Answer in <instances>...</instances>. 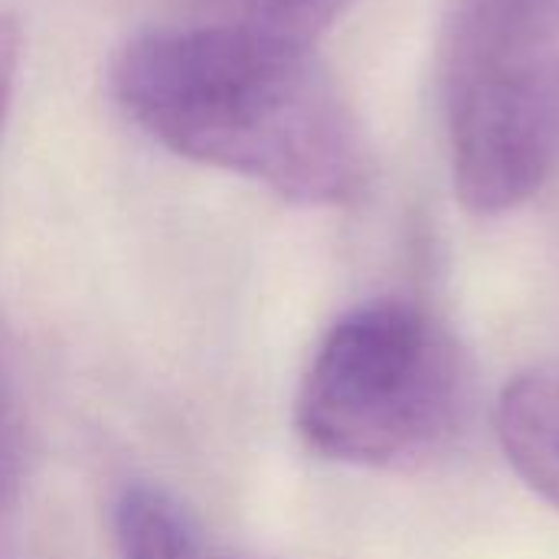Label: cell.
<instances>
[{"label": "cell", "mask_w": 559, "mask_h": 559, "mask_svg": "<svg viewBox=\"0 0 559 559\" xmlns=\"http://www.w3.org/2000/svg\"><path fill=\"white\" fill-rule=\"evenodd\" d=\"M124 115L177 157L305 206H347L370 183V144L314 49L239 23L151 29L111 62Z\"/></svg>", "instance_id": "cell-1"}, {"label": "cell", "mask_w": 559, "mask_h": 559, "mask_svg": "<svg viewBox=\"0 0 559 559\" xmlns=\"http://www.w3.org/2000/svg\"><path fill=\"white\" fill-rule=\"evenodd\" d=\"M462 396L452 337L423 308L377 298L324 334L305 370L295 423L324 459L409 468L455 432Z\"/></svg>", "instance_id": "cell-2"}, {"label": "cell", "mask_w": 559, "mask_h": 559, "mask_svg": "<svg viewBox=\"0 0 559 559\" xmlns=\"http://www.w3.org/2000/svg\"><path fill=\"white\" fill-rule=\"evenodd\" d=\"M445 111L462 206L501 216L527 203L559 160V0H459Z\"/></svg>", "instance_id": "cell-3"}, {"label": "cell", "mask_w": 559, "mask_h": 559, "mask_svg": "<svg viewBox=\"0 0 559 559\" xmlns=\"http://www.w3.org/2000/svg\"><path fill=\"white\" fill-rule=\"evenodd\" d=\"M495 432L521 481L559 511V357L521 370L501 390Z\"/></svg>", "instance_id": "cell-4"}, {"label": "cell", "mask_w": 559, "mask_h": 559, "mask_svg": "<svg viewBox=\"0 0 559 559\" xmlns=\"http://www.w3.org/2000/svg\"><path fill=\"white\" fill-rule=\"evenodd\" d=\"M121 559H210L190 514L157 485L134 481L115 504Z\"/></svg>", "instance_id": "cell-5"}, {"label": "cell", "mask_w": 559, "mask_h": 559, "mask_svg": "<svg viewBox=\"0 0 559 559\" xmlns=\"http://www.w3.org/2000/svg\"><path fill=\"white\" fill-rule=\"evenodd\" d=\"M226 23L249 26L272 39L314 49V43L357 0H216Z\"/></svg>", "instance_id": "cell-6"}, {"label": "cell", "mask_w": 559, "mask_h": 559, "mask_svg": "<svg viewBox=\"0 0 559 559\" xmlns=\"http://www.w3.org/2000/svg\"><path fill=\"white\" fill-rule=\"evenodd\" d=\"M26 475V423L16 383L0 354V511L13 508Z\"/></svg>", "instance_id": "cell-7"}, {"label": "cell", "mask_w": 559, "mask_h": 559, "mask_svg": "<svg viewBox=\"0 0 559 559\" xmlns=\"http://www.w3.org/2000/svg\"><path fill=\"white\" fill-rule=\"evenodd\" d=\"M20 59H23V29H20L16 16L0 13V134H3L7 115L13 108Z\"/></svg>", "instance_id": "cell-8"}]
</instances>
